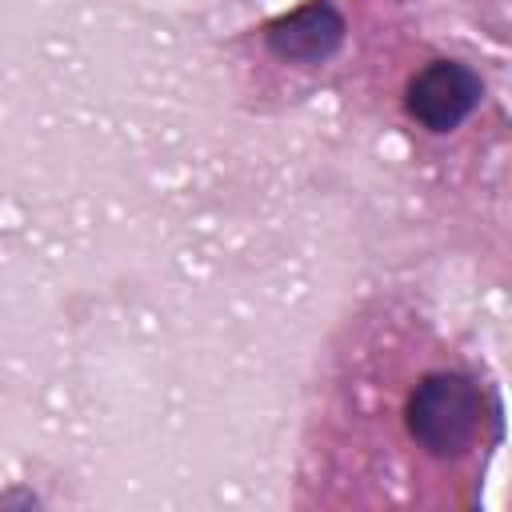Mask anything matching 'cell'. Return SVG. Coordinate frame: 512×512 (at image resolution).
Returning <instances> with one entry per match:
<instances>
[{
    "label": "cell",
    "mask_w": 512,
    "mask_h": 512,
    "mask_svg": "<svg viewBox=\"0 0 512 512\" xmlns=\"http://www.w3.org/2000/svg\"><path fill=\"white\" fill-rule=\"evenodd\" d=\"M344 32H348V20L332 0H308L264 24V44L272 56L288 64H324L328 56L340 52Z\"/></svg>",
    "instance_id": "3957f363"
},
{
    "label": "cell",
    "mask_w": 512,
    "mask_h": 512,
    "mask_svg": "<svg viewBox=\"0 0 512 512\" xmlns=\"http://www.w3.org/2000/svg\"><path fill=\"white\" fill-rule=\"evenodd\" d=\"M484 420V396L472 376L464 372H432L424 376L404 408L408 436L428 456H464L480 432Z\"/></svg>",
    "instance_id": "6da1fadb"
},
{
    "label": "cell",
    "mask_w": 512,
    "mask_h": 512,
    "mask_svg": "<svg viewBox=\"0 0 512 512\" xmlns=\"http://www.w3.org/2000/svg\"><path fill=\"white\" fill-rule=\"evenodd\" d=\"M480 100H484V80L476 68L460 60H432L408 80L404 108L420 128L452 132L480 108Z\"/></svg>",
    "instance_id": "7a4b0ae2"
}]
</instances>
